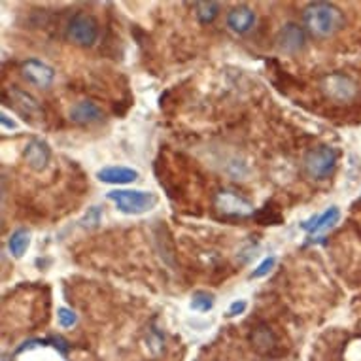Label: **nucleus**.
<instances>
[{"label": "nucleus", "instance_id": "obj_24", "mask_svg": "<svg viewBox=\"0 0 361 361\" xmlns=\"http://www.w3.org/2000/svg\"><path fill=\"white\" fill-rule=\"evenodd\" d=\"M49 343L54 344L55 348L59 350V352L63 355L68 354V343H66V341L63 337H59V335H57V337H49Z\"/></svg>", "mask_w": 361, "mask_h": 361}, {"label": "nucleus", "instance_id": "obj_20", "mask_svg": "<svg viewBox=\"0 0 361 361\" xmlns=\"http://www.w3.org/2000/svg\"><path fill=\"white\" fill-rule=\"evenodd\" d=\"M274 265H276V257H274V255L267 257V259H263L259 265H257V269H254V271H252L250 279H263V276H267V274L273 271Z\"/></svg>", "mask_w": 361, "mask_h": 361}, {"label": "nucleus", "instance_id": "obj_14", "mask_svg": "<svg viewBox=\"0 0 361 361\" xmlns=\"http://www.w3.org/2000/svg\"><path fill=\"white\" fill-rule=\"evenodd\" d=\"M255 25V12L248 6H237L233 8L231 12L227 13V27L237 32V35H246L248 30Z\"/></svg>", "mask_w": 361, "mask_h": 361}, {"label": "nucleus", "instance_id": "obj_2", "mask_svg": "<svg viewBox=\"0 0 361 361\" xmlns=\"http://www.w3.org/2000/svg\"><path fill=\"white\" fill-rule=\"evenodd\" d=\"M320 89L327 101L337 106H350L360 101L361 97L360 80L344 71H335L322 76Z\"/></svg>", "mask_w": 361, "mask_h": 361}, {"label": "nucleus", "instance_id": "obj_1", "mask_svg": "<svg viewBox=\"0 0 361 361\" xmlns=\"http://www.w3.org/2000/svg\"><path fill=\"white\" fill-rule=\"evenodd\" d=\"M302 21L310 35L326 40L337 35L338 30H343L344 13L331 2H312L305 8Z\"/></svg>", "mask_w": 361, "mask_h": 361}, {"label": "nucleus", "instance_id": "obj_18", "mask_svg": "<svg viewBox=\"0 0 361 361\" xmlns=\"http://www.w3.org/2000/svg\"><path fill=\"white\" fill-rule=\"evenodd\" d=\"M214 307V295L208 291H195L191 297V308L199 312H208Z\"/></svg>", "mask_w": 361, "mask_h": 361}, {"label": "nucleus", "instance_id": "obj_22", "mask_svg": "<svg viewBox=\"0 0 361 361\" xmlns=\"http://www.w3.org/2000/svg\"><path fill=\"white\" fill-rule=\"evenodd\" d=\"M83 227H87V229H93L97 225L101 224V208L99 207H91L87 210V214L83 216L82 219Z\"/></svg>", "mask_w": 361, "mask_h": 361}, {"label": "nucleus", "instance_id": "obj_15", "mask_svg": "<svg viewBox=\"0 0 361 361\" xmlns=\"http://www.w3.org/2000/svg\"><path fill=\"white\" fill-rule=\"evenodd\" d=\"M30 246V235L27 229H18V231H13L8 238V250H10V254L13 257H23L25 252L29 250Z\"/></svg>", "mask_w": 361, "mask_h": 361}, {"label": "nucleus", "instance_id": "obj_8", "mask_svg": "<svg viewBox=\"0 0 361 361\" xmlns=\"http://www.w3.org/2000/svg\"><path fill=\"white\" fill-rule=\"evenodd\" d=\"M307 44V36H305V30L302 27H299L297 23H286L282 27L279 35V46L280 49L288 55H295L299 51H302Z\"/></svg>", "mask_w": 361, "mask_h": 361}, {"label": "nucleus", "instance_id": "obj_9", "mask_svg": "<svg viewBox=\"0 0 361 361\" xmlns=\"http://www.w3.org/2000/svg\"><path fill=\"white\" fill-rule=\"evenodd\" d=\"M23 157L25 161H27V165H29L32 171L40 172L49 165L51 149H49L48 144L44 142V140H40V138H32V140L27 142V146H25Z\"/></svg>", "mask_w": 361, "mask_h": 361}, {"label": "nucleus", "instance_id": "obj_12", "mask_svg": "<svg viewBox=\"0 0 361 361\" xmlns=\"http://www.w3.org/2000/svg\"><path fill=\"white\" fill-rule=\"evenodd\" d=\"M97 178L102 184L127 185L137 180L138 172L135 169H129V166H104L97 172Z\"/></svg>", "mask_w": 361, "mask_h": 361}, {"label": "nucleus", "instance_id": "obj_6", "mask_svg": "<svg viewBox=\"0 0 361 361\" xmlns=\"http://www.w3.org/2000/svg\"><path fill=\"white\" fill-rule=\"evenodd\" d=\"M214 207L227 218H248L254 216V204L246 197L238 195L235 191H219L214 199Z\"/></svg>", "mask_w": 361, "mask_h": 361}, {"label": "nucleus", "instance_id": "obj_10", "mask_svg": "<svg viewBox=\"0 0 361 361\" xmlns=\"http://www.w3.org/2000/svg\"><path fill=\"white\" fill-rule=\"evenodd\" d=\"M250 343H252L255 352H259L263 355H273L274 350L279 348V337L267 324H259V326H255L252 329Z\"/></svg>", "mask_w": 361, "mask_h": 361}, {"label": "nucleus", "instance_id": "obj_13", "mask_svg": "<svg viewBox=\"0 0 361 361\" xmlns=\"http://www.w3.org/2000/svg\"><path fill=\"white\" fill-rule=\"evenodd\" d=\"M68 116H71L72 121L78 125H93L102 121L104 112H102L101 108L97 106L95 102L80 101L71 108V114H68Z\"/></svg>", "mask_w": 361, "mask_h": 361}, {"label": "nucleus", "instance_id": "obj_5", "mask_svg": "<svg viewBox=\"0 0 361 361\" xmlns=\"http://www.w3.org/2000/svg\"><path fill=\"white\" fill-rule=\"evenodd\" d=\"M66 38L76 46L91 48L99 38V21L89 13H76L66 27Z\"/></svg>", "mask_w": 361, "mask_h": 361}, {"label": "nucleus", "instance_id": "obj_11", "mask_svg": "<svg viewBox=\"0 0 361 361\" xmlns=\"http://www.w3.org/2000/svg\"><path fill=\"white\" fill-rule=\"evenodd\" d=\"M338 219H341V210L337 207H331L327 208L324 214H320V216H314L312 219L305 221L301 227L305 231H308L310 237H318L322 233L329 231L331 227H335L338 224Z\"/></svg>", "mask_w": 361, "mask_h": 361}, {"label": "nucleus", "instance_id": "obj_21", "mask_svg": "<svg viewBox=\"0 0 361 361\" xmlns=\"http://www.w3.org/2000/svg\"><path fill=\"white\" fill-rule=\"evenodd\" d=\"M57 320H59L61 327H72V326H76L78 316L72 312L71 308L61 307L57 308Z\"/></svg>", "mask_w": 361, "mask_h": 361}, {"label": "nucleus", "instance_id": "obj_19", "mask_svg": "<svg viewBox=\"0 0 361 361\" xmlns=\"http://www.w3.org/2000/svg\"><path fill=\"white\" fill-rule=\"evenodd\" d=\"M254 216L261 225H280L282 224V214H280L276 208L269 207V204H265V208H261L259 212H255Z\"/></svg>", "mask_w": 361, "mask_h": 361}, {"label": "nucleus", "instance_id": "obj_25", "mask_svg": "<svg viewBox=\"0 0 361 361\" xmlns=\"http://www.w3.org/2000/svg\"><path fill=\"white\" fill-rule=\"evenodd\" d=\"M0 123H2V127H4V129H18V123H16V121H13V119H10L6 116V114L2 112L0 114Z\"/></svg>", "mask_w": 361, "mask_h": 361}, {"label": "nucleus", "instance_id": "obj_4", "mask_svg": "<svg viewBox=\"0 0 361 361\" xmlns=\"http://www.w3.org/2000/svg\"><path fill=\"white\" fill-rule=\"evenodd\" d=\"M302 166L308 176L314 180H326L331 176L337 166V152L329 146H318L305 155Z\"/></svg>", "mask_w": 361, "mask_h": 361}, {"label": "nucleus", "instance_id": "obj_23", "mask_svg": "<svg viewBox=\"0 0 361 361\" xmlns=\"http://www.w3.org/2000/svg\"><path fill=\"white\" fill-rule=\"evenodd\" d=\"M248 308V302L246 301H235L231 302V307L227 310V318H235V316H240V314L246 312Z\"/></svg>", "mask_w": 361, "mask_h": 361}, {"label": "nucleus", "instance_id": "obj_7", "mask_svg": "<svg viewBox=\"0 0 361 361\" xmlns=\"http://www.w3.org/2000/svg\"><path fill=\"white\" fill-rule=\"evenodd\" d=\"M21 74H23L27 82L40 89H48L55 80L54 66H49L48 63L38 59L25 61L23 65H21Z\"/></svg>", "mask_w": 361, "mask_h": 361}, {"label": "nucleus", "instance_id": "obj_16", "mask_svg": "<svg viewBox=\"0 0 361 361\" xmlns=\"http://www.w3.org/2000/svg\"><path fill=\"white\" fill-rule=\"evenodd\" d=\"M10 93H12L13 102L21 108V112H25L27 116H32V114L40 112V104H38V101H36L30 93H27V91H23V89L19 87H12Z\"/></svg>", "mask_w": 361, "mask_h": 361}, {"label": "nucleus", "instance_id": "obj_17", "mask_svg": "<svg viewBox=\"0 0 361 361\" xmlns=\"http://www.w3.org/2000/svg\"><path fill=\"white\" fill-rule=\"evenodd\" d=\"M219 12V4L218 2H197L195 4V13L199 21L202 25L212 23L214 19L218 18Z\"/></svg>", "mask_w": 361, "mask_h": 361}, {"label": "nucleus", "instance_id": "obj_3", "mask_svg": "<svg viewBox=\"0 0 361 361\" xmlns=\"http://www.w3.org/2000/svg\"><path fill=\"white\" fill-rule=\"evenodd\" d=\"M106 199L116 204L119 212L127 214V216H140V214L149 212L152 208H155L157 201H159L155 193L140 190L108 191Z\"/></svg>", "mask_w": 361, "mask_h": 361}]
</instances>
